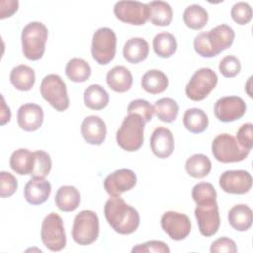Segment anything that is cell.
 Here are the masks:
<instances>
[{"label":"cell","instance_id":"8992f818","mask_svg":"<svg viewBox=\"0 0 253 253\" xmlns=\"http://www.w3.org/2000/svg\"><path fill=\"white\" fill-rule=\"evenodd\" d=\"M211 152L214 158L222 163L240 162L244 160L250 150L241 147L236 138L228 133L218 134L211 143Z\"/></svg>","mask_w":253,"mask_h":253},{"label":"cell","instance_id":"8d00e7d4","mask_svg":"<svg viewBox=\"0 0 253 253\" xmlns=\"http://www.w3.org/2000/svg\"><path fill=\"white\" fill-rule=\"evenodd\" d=\"M216 191L211 183L201 182L196 184L192 189V198L198 204L216 201Z\"/></svg>","mask_w":253,"mask_h":253},{"label":"cell","instance_id":"5b68a950","mask_svg":"<svg viewBox=\"0 0 253 253\" xmlns=\"http://www.w3.org/2000/svg\"><path fill=\"white\" fill-rule=\"evenodd\" d=\"M40 92L42 97L56 111L63 112L69 107L66 84L59 75H46L41 82Z\"/></svg>","mask_w":253,"mask_h":253},{"label":"cell","instance_id":"2e32d148","mask_svg":"<svg viewBox=\"0 0 253 253\" xmlns=\"http://www.w3.org/2000/svg\"><path fill=\"white\" fill-rule=\"evenodd\" d=\"M43 117L42 108L34 103L22 105L17 112L18 125L25 131L39 129L43 123Z\"/></svg>","mask_w":253,"mask_h":253},{"label":"cell","instance_id":"74e56055","mask_svg":"<svg viewBox=\"0 0 253 253\" xmlns=\"http://www.w3.org/2000/svg\"><path fill=\"white\" fill-rule=\"evenodd\" d=\"M127 112L128 114L139 115L145 123L151 121L154 114L153 106L150 105L148 101L143 99H136L131 101L127 106Z\"/></svg>","mask_w":253,"mask_h":253},{"label":"cell","instance_id":"83f0119b","mask_svg":"<svg viewBox=\"0 0 253 253\" xmlns=\"http://www.w3.org/2000/svg\"><path fill=\"white\" fill-rule=\"evenodd\" d=\"M183 124L186 129L190 132L201 133L207 129L209 119L202 109L191 108L184 113Z\"/></svg>","mask_w":253,"mask_h":253},{"label":"cell","instance_id":"f546056e","mask_svg":"<svg viewBox=\"0 0 253 253\" xmlns=\"http://www.w3.org/2000/svg\"><path fill=\"white\" fill-rule=\"evenodd\" d=\"M84 104L91 110H102L109 104V94L99 84H92L84 91Z\"/></svg>","mask_w":253,"mask_h":253},{"label":"cell","instance_id":"836d02e7","mask_svg":"<svg viewBox=\"0 0 253 253\" xmlns=\"http://www.w3.org/2000/svg\"><path fill=\"white\" fill-rule=\"evenodd\" d=\"M208 19V12L198 4L188 6L183 13V21L185 25L192 30H200L204 28Z\"/></svg>","mask_w":253,"mask_h":253},{"label":"cell","instance_id":"9c48e42d","mask_svg":"<svg viewBox=\"0 0 253 253\" xmlns=\"http://www.w3.org/2000/svg\"><path fill=\"white\" fill-rule=\"evenodd\" d=\"M41 239L51 251H60L66 245V234L62 218L55 212L47 214L41 227Z\"/></svg>","mask_w":253,"mask_h":253},{"label":"cell","instance_id":"8fae6325","mask_svg":"<svg viewBox=\"0 0 253 253\" xmlns=\"http://www.w3.org/2000/svg\"><path fill=\"white\" fill-rule=\"evenodd\" d=\"M114 14L120 21L130 25L141 26L148 21L147 4L138 1H118Z\"/></svg>","mask_w":253,"mask_h":253},{"label":"cell","instance_id":"d4e9b609","mask_svg":"<svg viewBox=\"0 0 253 253\" xmlns=\"http://www.w3.org/2000/svg\"><path fill=\"white\" fill-rule=\"evenodd\" d=\"M148 20L155 26L165 27L173 20L172 7L164 1H151L147 4Z\"/></svg>","mask_w":253,"mask_h":253},{"label":"cell","instance_id":"30bf717a","mask_svg":"<svg viewBox=\"0 0 253 253\" xmlns=\"http://www.w3.org/2000/svg\"><path fill=\"white\" fill-rule=\"evenodd\" d=\"M195 216L202 235L210 237L218 231L220 217L216 201L198 204L195 209Z\"/></svg>","mask_w":253,"mask_h":253},{"label":"cell","instance_id":"ba28073f","mask_svg":"<svg viewBox=\"0 0 253 253\" xmlns=\"http://www.w3.org/2000/svg\"><path fill=\"white\" fill-rule=\"evenodd\" d=\"M217 81L218 77L212 69L202 67L190 78L185 88L186 95L192 101H202L216 87Z\"/></svg>","mask_w":253,"mask_h":253},{"label":"cell","instance_id":"d590c367","mask_svg":"<svg viewBox=\"0 0 253 253\" xmlns=\"http://www.w3.org/2000/svg\"><path fill=\"white\" fill-rule=\"evenodd\" d=\"M34 153L33 166L30 176L32 178H45L51 170V158L50 155L43 150H36Z\"/></svg>","mask_w":253,"mask_h":253},{"label":"cell","instance_id":"7a4b0ae2","mask_svg":"<svg viewBox=\"0 0 253 253\" xmlns=\"http://www.w3.org/2000/svg\"><path fill=\"white\" fill-rule=\"evenodd\" d=\"M144 120L137 114H128L125 117L117 130L118 145L128 152L138 150L144 141Z\"/></svg>","mask_w":253,"mask_h":253},{"label":"cell","instance_id":"e575fe53","mask_svg":"<svg viewBox=\"0 0 253 253\" xmlns=\"http://www.w3.org/2000/svg\"><path fill=\"white\" fill-rule=\"evenodd\" d=\"M156 117L165 123H172L177 119L179 114V106L172 98H161L153 105Z\"/></svg>","mask_w":253,"mask_h":253},{"label":"cell","instance_id":"277c9868","mask_svg":"<svg viewBox=\"0 0 253 253\" xmlns=\"http://www.w3.org/2000/svg\"><path fill=\"white\" fill-rule=\"evenodd\" d=\"M99 218L91 210H83L74 217L71 235L79 245H89L99 236Z\"/></svg>","mask_w":253,"mask_h":253},{"label":"cell","instance_id":"d6a6232c","mask_svg":"<svg viewBox=\"0 0 253 253\" xmlns=\"http://www.w3.org/2000/svg\"><path fill=\"white\" fill-rule=\"evenodd\" d=\"M66 76L73 82H85L91 75V66L82 58H71L65 66Z\"/></svg>","mask_w":253,"mask_h":253},{"label":"cell","instance_id":"60d3db41","mask_svg":"<svg viewBox=\"0 0 253 253\" xmlns=\"http://www.w3.org/2000/svg\"><path fill=\"white\" fill-rule=\"evenodd\" d=\"M132 253H169L170 248L167 244L160 240H149L141 244L135 245L131 249Z\"/></svg>","mask_w":253,"mask_h":253},{"label":"cell","instance_id":"52a82bcc","mask_svg":"<svg viewBox=\"0 0 253 253\" xmlns=\"http://www.w3.org/2000/svg\"><path fill=\"white\" fill-rule=\"evenodd\" d=\"M116 48L117 37L112 29L102 27L94 33L91 52L97 63L101 65L110 63L115 57Z\"/></svg>","mask_w":253,"mask_h":253},{"label":"cell","instance_id":"ab89813d","mask_svg":"<svg viewBox=\"0 0 253 253\" xmlns=\"http://www.w3.org/2000/svg\"><path fill=\"white\" fill-rule=\"evenodd\" d=\"M220 73L227 78H232L236 76L241 70L240 60L234 55L224 56L218 65Z\"/></svg>","mask_w":253,"mask_h":253},{"label":"cell","instance_id":"484cf974","mask_svg":"<svg viewBox=\"0 0 253 253\" xmlns=\"http://www.w3.org/2000/svg\"><path fill=\"white\" fill-rule=\"evenodd\" d=\"M10 81L17 90L29 91L33 88L36 81L35 71L28 65H17L10 72Z\"/></svg>","mask_w":253,"mask_h":253},{"label":"cell","instance_id":"cb8c5ba5","mask_svg":"<svg viewBox=\"0 0 253 253\" xmlns=\"http://www.w3.org/2000/svg\"><path fill=\"white\" fill-rule=\"evenodd\" d=\"M227 217L231 227L237 231H246L252 225V210L244 204L233 206Z\"/></svg>","mask_w":253,"mask_h":253},{"label":"cell","instance_id":"d6986e66","mask_svg":"<svg viewBox=\"0 0 253 253\" xmlns=\"http://www.w3.org/2000/svg\"><path fill=\"white\" fill-rule=\"evenodd\" d=\"M150 148L158 158L169 157L175 148V140L171 130L163 126L156 127L150 137Z\"/></svg>","mask_w":253,"mask_h":253},{"label":"cell","instance_id":"6da1fadb","mask_svg":"<svg viewBox=\"0 0 253 253\" xmlns=\"http://www.w3.org/2000/svg\"><path fill=\"white\" fill-rule=\"evenodd\" d=\"M104 214L109 225L120 234H131L139 226V213L120 197H112L104 206Z\"/></svg>","mask_w":253,"mask_h":253},{"label":"cell","instance_id":"e0dca14e","mask_svg":"<svg viewBox=\"0 0 253 253\" xmlns=\"http://www.w3.org/2000/svg\"><path fill=\"white\" fill-rule=\"evenodd\" d=\"M80 131L87 143L92 145H101L106 138L107 126L103 119L98 116L91 115L82 121Z\"/></svg>","mask_w":253,"mask_h":253},{"label":"cell","instance_id":"f1b7e54d","mask_svg":"<svg viewBox=\"0 0 253 253\" xmlns=\"http://www.w3.org/2000/svg\"><path fill=\"white\" fill-rule=\"evenodd\" d=\"M186 172L189 176L201 179L209 175L211 170V162L208 156L202 153H196L186 160Z\"/></svg>","mask_w":253,"mask_h":253},{"label":"cell","instance_id":"7402d4cb","mask_svg":"<svg viewBox=\"0 0 253 253\" xmlns=\"http://www.w3.org/2000/svg\"><path fill=\"white\" fill-rule=\"evenodd\" d=\"M149 53V45L143 38L135 37L127 40L123 47L124 58L130 63H138L146 59Z\"/></svg>","mask_w":253,"mask_h":253},{"label":"cell","instance_id":"603a6c76","mask_svg":"<svg viewBox=\"0 0 253 253\" xmlns=\"http://www.w3.org/2000/svg\"><path fill=\"white\" fill-rule=\"evenodd\" d=\"M54 202L60 211H73L80 204V193L74 186H61L55 194Z\"/></svg>","mask_w":253,"mask_h":253},{"label":"cell","instance_id":"9a60e30c","mask_svg":"<svg viewBox=\"0 0 253 253\" xmlns=\"http://www.w3.org/2000/svg\"><path fill=\"white\" fill-rule=\"evenodd\" d=\"M219 186L225 193L243 195L250 191L252 177L245 170H227L220 175Z\"/></svg>","mask_w":253,"mask_h":253},{"label":"cell","instance_id":"bcb514c9","mask_svg":"<svg viewBox=\"0 0 253 253\" xmlns=\"http://www.w3.org/2000/svg\"><path fill=\"white\" fill-rule=\"evenodd\" d=\"M1 13L0 19H5L7 17H11L15 12H17L19 7V2L15 0H8V1H1L0 3Z\"/></svg>","mask_w":253,"mask_h":253},{"label":"cell","instance_id":"7bdbcfd3","mask_svg":"<svg viewBox=\"0 0 253 253\" xmlns=\"http://www.w3.org/2000/svg\"><path fill=\"white\" fill-rule=\"evenodd\" d=\"M236 140L238 144L248 150L253 146V125L251 123L243 124L236 132Z\"/></svg>","mask_w":253,"mask_h":253},{"label":"cell","instance_id":"ee69618b","mask_svg":"<svg viewBox=\"0 0 253 253\" xmlns=\"http://www.w3.org/2000/svg\"><path fill=\"white\" fill-rule=\"evenodd\" d=\"M194 49L195 51L202 57H213L215 56V54L213 53V51L211 50L207 37H206V32H202L199 33L195 39H194Z\"/></svg>","mask_w":253,"mask_h":253},{"label":"cell","instance_id":"f35d334b","mask_svg":"<svg viewBox=\"0 0 253 253\" xmlns=\"http://www.w3.org/2000/svg\"><path fill=\"white\" fill-rule=\"evenodd\" d=\"M230 15L235 23L246 25L252 19V8L246 2H237L232 6Z\"/></svg>","mask_w":253,"mask_h":253},{"label":"cell","instance_id":"44dd1931","mask_svg":"<svg viewBox=\"0 0 253 253\" xmlns=\"http://www.w3.org/2000/svg\"><path fill=\"white\" fill-rule=\"evenodd\" d=\"M106 81L110 89L118 93H124L131 88L133 77L126 67L117 65L108 71Z\"/></svg>","mask_w":253,"mask_h":253},{"label":"cell","instance_id":"5bb4252c","mask_svg":"<svg viewBox=\"0 0 253 253\" xmlns=\"http://www.w3.org/2000/svg\"><path fill=\"white\" fill-rule=\"evenodd\" d=\"M214 115L223 123H230L242 118L246 112V104L237 96L219 98L214 104Z\"/></svg>","mask_w":253,"mask_h":253},{"label":"cell","instance_id":"4dcf8cb0","mask_svg":"<svg viewBox=\"0 0 253 253\" xmlns=\"http://www.w3.org/2000/svg\"><path fill=\"white\" fill-rule=\"evenodd\" d=\"M153 50L161 58H169L177 50V41L174 35L168 32L158 33L153 39Z\"/></svg>","mask_w":253,"mask_h":253},{"label":"cell","instance_id":"b9f144b4","mask_svg":"<svg viewBox=\"0 0 253 253\" xmlns=\"http://www.w3.org/2000/svg\"><path fill=\"white\" fill-rule=\"evenodd\" d=\"M18 188V182L15 176L9 172H0V196L2 198L11 197Z\"/></svg>","mask_w":253,"mask_h":253},{"label":"cell","instance_id":"1f68e13d","mask_svg":"<svg viewBox=\"0 0 253 253\" xmlns=\"http://www.w3.org/2000/svg\"><path fill=\"white\" fill-rule=\"evenodd\" d=\"M34 153L27 148L15 150L10 157V166L12 170L19 175H30L32 171Z\"/></svg>","mask_w":253,"mask_h":253},{"label":"cell","instance_id":"3957f363","mask_svg":"<svg viewBox=\"0 0 253 253\" xmlns=\"http://www.w3.org/2000/svg\"><path fill=\"white\" fill-rule=\"evenodd\" d=\"M48 37L46 26L41 22H31L22 30V51L29 60H39L45 51Z\"/></svg>","mask_w":253,"mask_h":253},{"label":"cell","instance_id":"4fadbf2b","mask_svg":"<svg viewBox=\"0 0 253 253\" xmlns=\"http://www.w3.org/2000/svg\"><path fill=\"white\" fill-rule=\"evenodd\" d=\"M135 173L127 168H122L109 174L104 180V189L111 197H120L136 185Z\"/></svg>","mask_w":253,"mask_h":253},{"label":"cell","instance_id":"ac0fdd59","mask_svg":"<svg viewBox=\"0 0 253 253\" xmlns=\"http://www.w3.org/2000/svg\"><path fill=\"white\" fill-rule=\"evenodd\" d=\"M206 37L211 50L216 56L232 45L235 34L231 27L226 24H221L206 32Z\"/></svg>","mask_w":253,"mask_h":253},{"label":"cell","instance_id":"ffe728a7","mask_svg":"<svg viewBox=\"0 0 253 253\" xmlns=\"http://www.w3.org/2000/svg\"><path fill=\"white\" fill-rule=\"evenodd\" d=\"M51 185L45 178H31L24 188V198L31 205H41L47 201Z\"/></svg>","mask_w":253,"mask_h":253},{"label":"cell","instance_id":"4316f807","mask_svg":"<svg viewBox=\"0 0 253 253\" xmlns=\"http://www.w3.org/2000/svg\"><path fill=\"white\" fill-rule=\"evenodd\" d=\"M141 87L149 94H159L168 87V78L165 73L158 69L146 71L141 78Z\"/></svg>","mask_w":253,"mask_h":253},{"label":"cell","instance_id":"f6af8a7d","mask_svg":"<svg viewBox=\"0 0 253 253\" xmlns=\"http://www.w3.org/2000/svg\"><path fill=\"white\" fill-rule=\"evenodd\" d=\"M210 251L211 253H222V252L235 253L237 252V247L235 242L232 239L223 236L214 240L211 243Z\"/></svg>","mask_w":253,"mask_h":253},{"label":"cell","instance_id":"7c38bea8","mask_svg":"<svg viewBox=\"0 0 253 253\" xmlns=\"http://www.w3.org/2000/svg\"><path fill=\"white\" fill-rule=\"evenodd\" d=\"M160 224L164 232L173 240H183L191 232V220L188 215L169 211L162 214Z\"/></svg>","mask_w":253,"mask_h":253},{"label":"cell","instance_id":"7dc6e473","mask_svg":"<svg viewBox=\"0 0 253 253\" xmlns=\"http://www.w3.org/2000/svg\"><path fill=\"white\" fill-rule=\"evenodd\" d=\"M2 98V111H1V125H5L7 122L10 121L11 119V111L10 108L6 106L4 97L1 96Z\"/></svg>","mask_w":253,"mask_h":253}]
</instances>
